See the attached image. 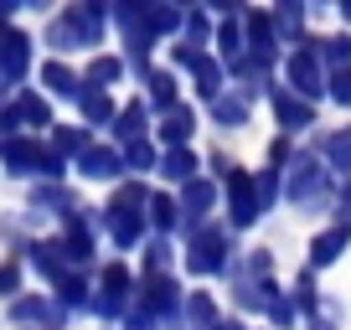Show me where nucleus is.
<instances>
[{"label": "nucleus", "instance_id": "f03ea898", "mask_svg": "<svg viewBox=\"0 0 351 330\" xmlns=\"http://www.w3.org/2000/svg\"><path fill=\"white\" fill-rule=\"evenodd\" d=\"M289 77H295V88H300V93H315V88H320L315 57H295V62H289Z\"/></svg>", "mask_w": 351, "mask_h": 330}, {"label": "nucleus", "instance_id": "423d86ee", "mask_svg": "<svg viewBox=\"0 0 351 330\" xmlns=\"http://www.w3.org/2000/svg\"><path fill=\"white\" fill-rule=\"evenodd\" d=\"M186 134H191V114H186V109H176L171 119H165V140H186Z\"/></svg>", "mask_w": 351, "mask_h": 330}, {"label": "nucleus", "instance_id": "1a4fd4ad", "mask_svg": "<svg viewBox=\"0 0 351 330\" xmlns=\"http://www.w3.org/2000/svg\"><path fill=\"white\" fill-rule=\"evenodd\" d=\"M47 83H52L57 93H73V73H67V67H57V62L47 67Z\"/></svg>", "mask_w": 351, "mask_h": 330}, {"label": "nucleus", "instance_id": "f257e3e1", "mask_svg": "<svg viewBox=\"0 0 351 330\" xmlns=\"http://www.w3.org/2000/svg\"><path fill=\"white\" fill-rule=\"evenodd\" d=\"M253 212H258V201H253L248 176H232V217H238V222H253Z\"/></svg>", "mask_w": 351, "mask_h": 330}, {"label": "nucleus", "instance_id": "9d476101", "mask_svg": "<svg viewBox=\"0 0 351 330\" xmlns=\"http://www.w3.org/2000/svg\"><path fill=\"white\" fill-rule=\"evenodd\" d=\"M330 83H336V88H330V93H336L341 103H351V67H341V73L330 77Z\"/></svg>", "mask_w": 351, "mask_h": 330}, {"label": "nucleus", "instance_id": "0eeeda50", "mask_svg": "<svg viewBox=\"0 0 351 330\" xmlns=\"http://www.w3.org/2000/svg\"><path fill=\"white\" fill-rule=\"evenodd\" d=\"M289 191H295V196H310V191H315V170H310V160H300V170H295V181H289Z\"/></svg>", "mask_w": 351, "mask_h": 330}, {"label": "nucleus", "instance_id": "f8f14e48", "mask_svg": "<svg viewBox=\"0 0 351 330\" xmlns=\"http://www.w3.org/2000/svg\"><path fill=\"white\" fill-rule=\"evenodd\" d=\"M222 330H238V325H222Z\"/></svg>", "mask_w": 351, "mask_h": 330}, {"label": "nucleus", "instance_id": "6e6552de", "mask_svg": "<svg viewBox=\"0 0 351 330\" xmlns=\"http://www.w3.org/2000/svg\"><path fill=\"white\" fill-rule=\"evenodd\" d=\"M279 119H285V124H310V109H300V103L279 99Z\"/></svg>", "mask_w": 351, "mask_h": 330}, {"label": "nucleus", "instance_id": "39448f33", "mask_svg": "<svg viewBox=\"0 0 351 330\" xmlns=\"http://www.w3.org/2000/svg\"><path fill=\"white\" fill-rule=\"evenodd\" d=\"M326 155L341 165V170H351V129H341V134H330L326 140Z\"/></svg>", "mask_w": 351, "mask_h": 330}, {"label": "nucleus", "instance_id": "7ed1b4c3", "mask_svg": "<svg viewBox=\"0 0 351 330\" xmlns=\"http://www.w3.org/2000/svg\"><path fill=\"white\" fill-rule=\"evenodd\" d=\"M83 170H88V176H114V170H119V155H114V150H88Z\"/></svg>", "mask_w": 351, "mask_h": 330}, {"label": "nucleus", "instance_id": "20e7f679", "mask_svg": "<svg viewBox=\"0 0 351 330\" xmlns=\"http://www.w3.org/2000/svg\"><path fill=\"white\" fill-rule=\"evenodd\" d=\"M341 242H346V227H330L315 238V264H330V258L341 253Z\"/></svg>", "mask_w": 351, "mask_h": 330}, {"label": "nucleus", "instance_id": "9b49d317", "mask_svg": "<svg viewBox=\"0 0 351 330\" xmlns=\"http://www.w3.org/2000/svg\"><path fill=\"white\" fill-rule=\"evenodd\" d=\"M191 170V155L181 150V155H171V160H165V176H186Z\"/></svg>", "mask_w": 351, "mask_h": 330}]
</instances>
